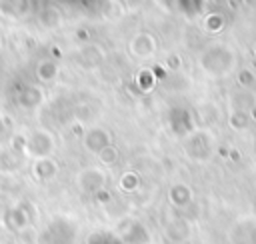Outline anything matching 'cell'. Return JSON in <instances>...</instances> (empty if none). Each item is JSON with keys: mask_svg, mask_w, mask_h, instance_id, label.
<instances>
[{"mask_svg": "<svg viewBox=\"0 0 256 244\" xmlns=\"http://www.w3.org/2000/svg\"><path fill=\"white\" fill-rule=\"evenodd\" d=\"M78 184L84 188V190H88V192H94V190H98L102 184H104V174L100 172V170H84L82 174H80V178H78Z\"/></svg>", "mask_w": 256, "mask_h": 244, "instance_id": "obj_1", "label": "cell"}, {"mask_svg": "<svg viewBox=\"0 0 256 244\" xmlns=\"http://www.w3.org/2000/svg\"><path fill=\"white\" fill-rule=\"evenodd\" d=\"M98 154H100L102 162H106V164H110V162H114V160H116V150H114V148H110V146H106V148H104V150H100Z\"/></svg>", "mask_w": 256, "mask_h": 244, "instance_id": "obj_2", "label": "cell"}]
</instances>
